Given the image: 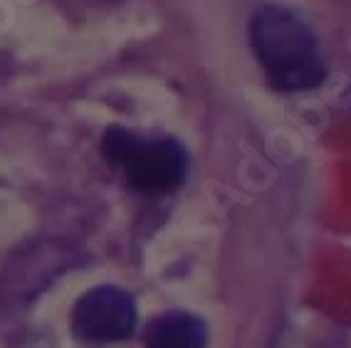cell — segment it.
<instances>
[{
	"label": "cell",
	"instance_id": "cell-1",
	"mask_svg": "<svg viewBox=\"0 0 351 348\" xmlns=\"http://www.w3.org/2000/svg\"><path fill=\"white\" fill-rule=\"evenodd\" d=\"M250 47L270 84L282 92H307L326 77L314 32L289 8H257L250 18Z\"/></svg>",
	"mask_w": 351,
	"mask_h": 348
},
{
	"label": "cell",
	"instance_id": "cell-4",
	"mask_svg": "<svg viewBox=\"0 0 351 348\" xmlns=\"http://www.w3.org/2000/svg\"><path fill=\"white\" fill-rule=\"evenodd\" d=\"M206 323L186 311H166L146 329V348H206Z\"/></svg>",
	"mask_w": 351,
	"mask_h": 348
},
{
	"label": "cell",
	"instance_id": "cell-2",
	"mask_svg": "<svg viewBox=\"0 0 351 348\" xmlns=\"http://www.w3.org/2000/svg\"><path fill=\"white\" fill-rule=\"evenodd\" d=\"M101 153L124 181L144 195H166L181 188L189 173V151L173 136H151L126 126H109Z\"/></svg>",
	"mask_w": 351,
	"mask_h": 348
},
{
	"label": "cell",
	"instance_id": "cell-3",
	"mask_svg": "<svg viewBox=\"0 0 351 348\" xmlns=\"http://www.w3.org/2000/svg\"><path fill=\"white\" fill-rule=\"evenodd\" d=\"M72 329L84 341H124L136 329V304L119 286H95L75 304Z\"/></svg>",
	"mask_w": 351,
	"mask_h": 348
}]
</instances>
